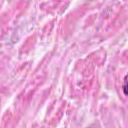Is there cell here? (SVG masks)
Listing matches in <instances>:
<instances>
[{
    "instance_id": "1",
    "label": "cell",
    "mask_w": 128,
    "mask_h": 128,
    "mask_svg": "<svg viewBox=\"0 0 128 128\" xmlns=\"http://www.w3.org/2000/svg\"><path fill=\"white\" fill-rule=\"evenodd\" d=\"M122 89H123V93H124V95L128 96V74H126L125 77H124L123 85H122Z\"/></svg>"
}]
</instances>
